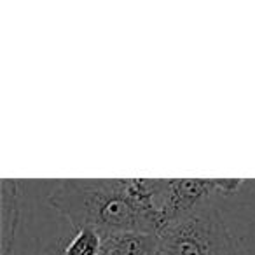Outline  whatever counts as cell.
<instances>
[{
    "label": "cell",
    "mask_w": 255,
    "mask_h": 255,
    "mask_svg": "<svg viewBox=\"0 0 255 255\" xmlns=\"http://www.w3.org/2000/svg\"><path fill=\"white\" fill-rule=\"evenodd\" d=\"M102 252V234L95 229H77V234L65 248V255H100Z\"/></svg>",
    "instance_id": "277c9868"
},
{
    "label": "cell",
    "mask_w": 255,
    "mask_h": 255,
    "mask_svg": "<svg viewBox=\"0 0 255 255\" xmlns=\"http://www.w3.org/2000/svg\"><path fill=\"white\" fill-rule=\"evenodd\" d=\"M102 250L109 255H159V234L140 231L105 234Z\"/></svg>",
    "instance_id": "3957f363"
},
{
    "label": "cell",
    "mask_w": 255,
    "mask_h": 255,
    "mask_svg": "<svg viewBox=\"0 0 255 255\" xmlns=\"http://www.w3.org/2000/svg\"><path fill=\"white\" fill-rule=\"evenodd\" d=\"M159 255H234L233 238L210 199L170 222L159 234Z\"/></svg>",
    "instance_id": "7a4b0ae2"
},
{
    "label": "cell",
    "mask_w": 255,
    "mask_h": 255,
    "mask_svg": "<svg viewBox=\"0 0 255 255\" xmlns=\"http://www.w3.org/2000/svg\"><path fill=\"white\" fill-rule=\"evenodd\" d=\"M49 203L74 227H89L102 236L124 231L161 234L168 226V180L159 178L61 180Z\"/></svg>",
    "instance_id": "6da1fadb"
},
{
    "label": "cell",
    "mask_w": 255,
    "mask_h": 255,
    "mask_svg": "<svg viewBox=\"0 0 255 255\" xmlns=\"http://www.w3.org/2000/svg\"><path fill=\"white\" fill-rule=\"evenodd\" d=\"M100 255H109V254H107V252H103V250H102V252H100Z\"/></svg>",
    "instance_id": "5b68a950"
}]
</instances>
